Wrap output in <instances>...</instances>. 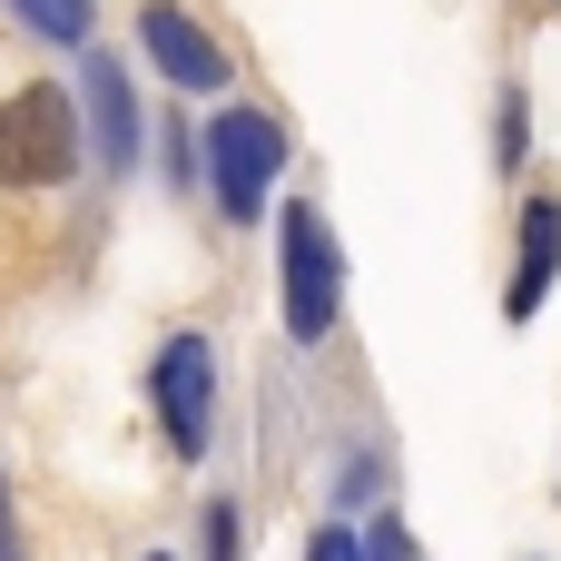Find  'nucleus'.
<instances>
[{"label": "nucleus", "instance_id": "obj_1", "mask_svg": "<svg viewBox=\"0 0 561 561\" xmlns=\"http://www.w3.org/2000/svg\"><path fill=\"white\" fill-rule=\"evenodd\" d=\"M276 276H286V335L325 345L335 316H345V256H335V227H325L316 197H296L276 217Z\"/></svg>", "mask_w": 561, "mask_h": 561}, {"label": "nucleus", "instance_id": "obj_2", "mask_svg": "<svg viewBox=\"0 0 561 561\" xmlns=\"http://www.w3.org/2000/svg\"><path fill=\"white\" fill-rule=\"evenodd\" d=\"M79 108L69 89H10L0 99V187H59L79 168Z\"/></svg>", "mask_w": 561, "mask_h": 561}, {"label": "nucleus", "instance_id": "obj_3", "mask_svg": "<svg viewBox=\"0 0 561 561\" xmlns=\"http://www.w3.org/2000/svg\"><path fill=\"white\" fill-rule=\"evenodd\" d=\"M276 168H286V128H276L266 108H227V118L207 128V187H217L227 227H256V217H266Z\"/></svg>", "mask_w": 561, "mask_h": 561}, {"label": "nucleus", "instance_id": "obj_4", "mask_svg": "<svg viewBox=\"0 0 561 561\" xmlns=\"http://www.w3.org/2000/svg\"><path fill=\"white\" fill-rule=\"evenodd\" d=\"M148 394H158V424L178 454H207V404H217V355L207 335H168L158 365H148Z\"/></svg>", "mask_w": 561, "mask_h": 561}, {"label": "nucleus", "instance_id": "obj_5", "mask_svg": "<svg viewBox=\"0 0 561 561\" xmlns=\"http://www.w3.org/2000/svg\"><path fill=\"white\" fill-rule=\"evenodd\" d=\"M138 49H148V59H158V79H168V89H187V99L227 89V49H217L178 0H138Z\"/></svg>", "mask_w": 561, "mask_h": 561}, {"label": "nucleus", "instance_id": "obj_6", "mask_svg": "<svg viewBox=\"0 0 561 561\" xmlns=\"http://www.w3.org/2000/svg\"><path fill=\"white\" fill-rule=\"evenodd\" d=\"M79 108H89V158L138 168V99H128V69L108 49H79Z\"/></svg>", "mask_w": 561, "mask_h": 561}, {"label": "nucleus", "instance_id": "obj_7", "mask_svg": "<svg viewBox=\"0 0 561 561\" xmlns=\"http://www.w3.org/2000/svg\"><path fill=\"white\" fill-rule=\"evenodd\" d=\"M552 276H561V197H533V207H523V247H513L503 316H513V325H533V316H542V296H552Z\"/></svg>", "mask_w": 561, "mask_h": 561}, {"label": "nucleus", "instance_id": "obj_8", "mask_svg": "<svg viewBox=\"0 0 561 561\" xmlns=\"http://www.w3.org/2000/svg\"><path fill=\"white\" fill-rule=\"evenodd\" d=\"M49 49H89V30H99V0H10Z\"/></svg>", "mask_w": 561, "mask_h": 561}, {"label": "nucleus", "instance_id": "obj_9", "mask_svg": "<svg viewBox=\"0 0 561 561\" xmlns=\"http://www.w3.org/2000/svg\"><path fill=\"white\" fill-rule=\"evenodd\" d=\"M197 533H207V542H197L207 561H247V513H237V503H207V523H197Z\"/></svg>", "mask_w": 561, "mask_h": 561}, {"label": "nucleus", "instance_id": "obj_10", "mask_svg": "<svg viewBox=\"0 0 561 561\" xmlns=\"http://www.w3.org/2000/svg\"><path fill=\"white\" fill-rule=\"evenodd\" d=\"M306 561H365V533H355V523H325V533L306 542Z\"/></svg>", "mask_w": 561, "mask_h": 561}, {"label": "nucleus", "instance_id": "obj_11", "mask_svg": "<svg viewBox=\"0 0 561 561\" xmlns=\"http://www.w3.org/2000/svg\"><path fill=\"white\" fill-rule=\"evenodd\" d=\"M523 128H533V118H523V99H503V138H493V148H503V168H523V148H533Z\"/></svg>", "mask_w": 561, "mask_h": 561}, {"label": "nucleus", "instance_id": "obj_12", "mask_svg": "<svg viewBox=\"0 0 561 561\" xmlns=\"http://www.w3.org/2000/svg\"><path fill=\"white\" fill-rule=\"evenodd\" d=\"M365 561H414V542H404V523H394V513L375 523V542H365Z\"/></svg>", "mask_w": 561, "mask_h": 561}, {"label": "nucleus", "instance_id": "obj_13", "mask_svg": "<svg viewBox=\"0 0 561 561\" xmlns=\"http://www.w3.org/2000/svg\"><path fill=\"white\" fill-rule=\"evenodd\" d=\"M0 561H20V523H10V473H0Z\"/></svg>", "mask_w": 561, "mask_h": 561}, {"label": "nucleus", "instance_id": "obj_14", "mask_svg": "<svg viewBox=\"0 0 561 561\" xmlns=\"http://www.w3.org/2000/svg\"><path fill=\"white\" fill-rule=\"evenodd\" d=\"M148 561H168V552H148Z\"/></svg>", "mask_w": 561, "mask_h": 561}]
</instances>
